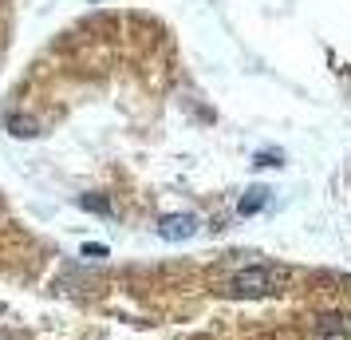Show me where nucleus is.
<instances>
[{"label": "nucleus", "instance_id": "obj_3", "mask_svg": "<svg viewBox=\"0 0 351 340\" xmlns=\"http://www.w3.org/2000/svg\"><path fill=\"white\" fill-rule=\"evenodd\" d=\"M265 194H269L265 186H253L249 194L241 198V214H256V210H261V206H265Z\"/></svg>", "mask_w": 351, "mask_h": 340}, {"label": "nucleus", "instance_id": "obj_2", "mask_svg": "<svg viewBox=\"0 0 351 340\" xmlns=\"http://www.w3.org/2000/svg\"><path fill=\"white\" fill-rule=\"evenodd\" d=\"M12 20H16V0H0V60L8 52V40H12Z\"/></svg>", "mask_w": 351, "mask_h": 340}, {"label": "nucleus", "instance_id": "obj_1", "mask_svg": "<svg viewBox=\"0 0 351 340\" xmlns=\"http://www.w3.org/2000/svg\"><path fill=\"white\" fill-rule=\"evenodd\" d=\"M193 229H197V222H193L190 214H174V218H162L158 222V234L166 242H182V238H190Z\"/></svg>", "mask_w": 351, "mask_h": 340}]
</instances>
